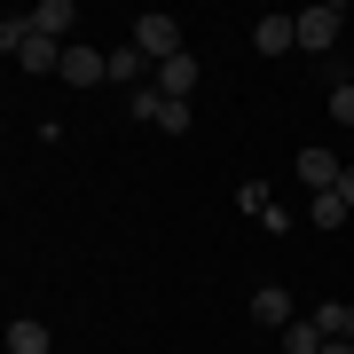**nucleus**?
Returning a JSON list of instances; mask_svg holds the SVG:
<instances>
[{
	"mask_svg": "<svg viewBox=\"0 0 354 354\" xmlns=\"http://www.w3.org/2000/svg\"><path fill=\"white\" fill-rule=\"evenodd\" d=\"M252 48H260V55H291V48H299V16L268 8L260 24H252Z\"/></svg>",
	"mask_w": 354,
	"mask_h": 354,
	"instance_id": "4",
	"label": "nucleus"
},
{
	"mask_svg": "<svg viewBox=\"0 0 354 354\" xmlns=\"http://www.w3.org/2000/svg\"><path fill=\"white\" fill-rule=\"evenodd\" d=\"M339 32H346V8H339V0H315V8H299V48H307V55L339 48Z\"/></svg>",
	"mask_w": 354,
	"mask_h": 354,
	"instance_id": "2",
	"label": "nucleus"
},
{
	"mask_svg": "<svg viewBox=\"0 0 354 354\" xmlns=\"http://www.w3.org/2000/svg\"><path fill=\"white\" fill-rule=\"evenodd\" d=\"M346 87H354V64H346Z\"/></svg>",
	"mask_w": 354,
	"mask_h": 354,
	"instance_id": "19",
	"label": "nucleus"
},
{
	"mask_svg": "<svg viewBox=\"0 0 354 354\" xmlns=\"http://www.w3.org/2000/svg\"><path fill=\"white\" fill-rule=\"evenodd\" d=\"M330 127H354V87H346V79L330 87Z\"/></svg>",
	"mask_w": 354,
	"mask_h": 354,
	"instance_id": "16",
	"label": "nucleus"
},
{
	"mask_svg": "<svg viewBox=\"0 0 354 354\" xmlns=\"http://www.w3.org/2000/svg\"><path fill=\"white\" fill-rule=\"evenodd\" d=\"M339 197H346V205H354V165H346V174H339Z\"/></svg>",
	"mask_w": 354,
	"mask_h": 354,
	"instance_id": "17",
	"label": "nucleus"
},
{
	"mask_svg": "<svg viewBox=\"0 0 354 354\" xmlns=\"http://www.w3.org/2000/svg\"><path fill=\"white\" fill-rule=\"evenodd\" d=\"M16 71H64V39H24V48H16Z\"/></svg>",
	"mask_w": 354,
	"mask_h": 354,
	"instance_id": "12",
	"label": "nucleus"
},
{
	"mask_svg": "<svg viewBox=\"0 0 354 354\" xmlns=\"http://www.w3.org/2000/svg\"><path fill=\"white\" fill-rule=\"evenodd\" d=\"M55 79H71V87H95V79H111V55L87 48V39H71V48H64V71H55Z\"/></svg>",
	"mask_w": 354,
	"mask_h": 354,
	"instance_id": "5",
	"label": "nucleus"
},
{
	"mask_svg": "<svg viewBox=\"0 0 354 354\" xmlns=\"http://www.w3.org/2000/svg\"><path fill=\"white\" fill-rule=\"evenodd\" d=\"M252 323H260V330H291V323H299V307H291V291H283V283L252 291Z\"/></svg>",
	"mask_w": 354,
	"mask_h": 354,
	"instance_id": "7",
	"label": "nucleus"
},
{
	"mask_svg": "<svg viewBox=\"0 0 354 354\" xmlns=\"http://www.w3.org/2000/svg\"><path fill=\"white\" fill-rule=\"evenodd\" d=\"M8 354H55V330L39 323V315H16L8 323Z\"/></svg>",
	"mask_w": 354,
	"mask_h": 354,
	"instance_id": "11",
	"label": "nucleus"
},
{
	"mask_svg": "<svg viewBox=\"0 0 354 354\" xmlns=\"http://www.w3.org/2000/svg\"><path fill=\"white\" fill-rule=\"evenodd\" d=\"M276 346H283V354H323L330 339H323V323H315V315H299L291 330H276Z\"/></svg>",
	"mask_w": 354,
	"mask_h": 354,
	"instance_id": "13",
	"label": "nucleus"
},
{
	"mask_svg": "<svg viewBox=\"0 0 354 354\" xmlns=\"http://www.w3.org/2000/svg\"><path fill=\"white\" fill-rule=\"evenodd\" d=\"M236 205H244V213L268 228V236H283V228H291V213L276 205V189H268V181H244V189H236Z\"/></svg>",
	"mask_w": 354,
	"mask_h": 354,
	"instance_id": "6",
	"label": "nucleus"
},
{
	"mask_svg": "<svg viewBox=\"0 0 354 354\" xmlns=\"http://www.w3.org/2000/svg\"><path fill=\"white\" fill-rule=\"evenodd\" d=\"M134 48L150 55V64H174V55H189V48H181V16H165V8L134 16Z\"/></svg>",
	"mask_w": 354,
	"mask_h": 354,
	"instance_id": "1",
	"label": "nucleus"
},
{
	"mask_svg": "<svg viewBox=\"0 0 354 354\" xmlns=\"http://www.w3.org/2000/svg\"><path fill=\"white\" fill-rule=\"evenodd\" d=\"M32 32H39V39H64V48H71L79 8H71V0H39V8H32Z\"/></svg>",
	"mask_w": 354,
	"mask_h": 354,
	"instance_id": "8",
	"label": "nucleus"
},
{
	"mask_svg": "<svg viewBox=\"0 0 354 354\" xmlns=\"http://www.w3.org/2000/svg\"><path fill=\"white\" fill-rule=\"evenodd\" d=\"M307 221H315V228H346V221H354V205H346L339 189H323L315 205H307Z\"/></svg>",
	"mask_w": 354,
	"mask_h": 354,
	"instance_id": "15",
	"label": "nucleus"
},
{
	"mask_svg": "<svg viewBox=\"0 0 354 354\" xmlns=\"http://www.w3.org/2000/svg\"><path fill=\"white\" fill-rule=\"evenodd\" d=\"M134 118H142V127H158V134H189V102H174V95H158V87L134 95Z\"/></svg>",
	"mask_w": 354,
	"mask_h": 354,
	"instance_id": "3",
	"label": "nucleus"
},
{
	"mask_svg": "<svg viewBox=\"0 0 354 354\" xmlns=\"http://www.w3.org/2000/svg\"><path fill=\"white\" fill-rule=\"evenodd\" d=\"M150 87H158V95H174V102H189V87H197V55H174V64H158V71H150Z\"/></svg>",
	"mask_w": 354,
	"mask_h": 354,
	"instance_id": "10",
	"label": "nucleus"
},
{
	"mask_svg": "<svg viewBox=\"0 0 354 354\" xmlns=\"http://www.w3.org/2000/svg\"><path fill=\"white\" fill-rule=\"evenodd\" d=\"M339 174H346V158L339 150H299V181H307V189H339Z\"/></svg>",
	"mask_w": 354,
	"mask_h": 354,
	"instance_id": "9",
	"label": "nucleus"
},
{
	"mask_svg": "<svg viewBox=\"0 0 354 354\" xmlns=\"http://www.w3.org/2000/svg\"><path fill=\"white\" fill-rule=\"evenodd\" d=\"M315 323H323V339H346V346H354V299H323Z\"/></svg>",
	"mask_w": 354,
	"mask_h": 354,
	"instance_id": "14",
	"label": "nucleus"
},
{
	"mask_svg": "<svg viewBox=\"0 0 354 354\" xmlns=\"http://www.w3.org/2000/svg\"><path fill=\"white\" fill-rule=\"evenodd\" d=\"M323 354H354V346H346V339H330V346H323Z\"/></svg>",
	"mask_w": 354,
	"mask_h": 354,
	"instance_id": "18",
	"label": "nucleus"
}]
</instances>
